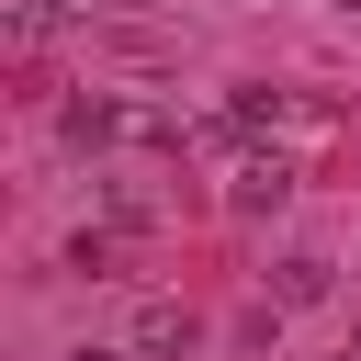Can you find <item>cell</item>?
Returning <instances> with one entry per match:
<instances>
[{"label":"cell","instance_id":"obj_7","mask_svg":"<svg viewBox=\"0 0 361 361\" xmlns=\"http://www.w3.org/2000/svg\"><path fill=\"white\" fill-rule=\"evenodd\" d=\"M68 361H135V350H68Z\"/></svg>","mask_w":361,"mask_h":361},{"label":"cell","instance_id":"obj_1","mask_svg":"<svg viewBox=\"0 0 361 361\" xmlns=\"http://www.w3.org/2000/svg\"><path fill=\"white\" fill-rule=\"evenodd\" d=\"M56 135H68L79 158H90V147H135V135H147V102H124V90H79V102L56 113Z\"/></svg>","mask_w":361,"mask_h":361},{"label":"cell","instance_id":"obj_6","mask_svg":"<svg viewBox=\"0 0 361 361\" xmlns=\"http://www.w3.org/2000/svg\"><path fill=\"white\" fill-rule=\"evenodd\" d=\"M68 11H79V0H11V45H45V34H68Z\"/></svg>","mask_w":361,"mask_h":361},{"label":"cell","instance_id":"obj_5","mask_svg":"<svg viewBox=\"0 0 361 361\" xmlns=\"http://www.w3.org/2000/svg\"><path fill=\"white\" fill-rule=\"evenodd\" d=\"M180 338H192V305L180 293H147L135 305V350H180Z\"/></svg>","mask_w":361,"mask_h":361},{"label":"cell","instance_id":"obj_3","mask_svg":"<svg viewBox=\"0 0 361 361\" xmlns=\"http://www.w3.org/2000/svg\"><path fill=\"white\" fill-rule=\"evenodd\" d=\"M327 293H338V259H316V248H293V259L271 271V305H282V316H293V305H327Z\"/></svg>","mask_w":361,"mask_h":361},{"label":"cell","instance_id":"obj_9","mask_svg":"<svg viewBox=\"0 0 361 361\" xmlns=\"http://www.w3.org/2000/svg\"><path fill=\"white\" fill-rule=\"evenodd\" d=\"M327 11H361V0H327Z\"/></svg>","mask_w":361,"mask_h":361},{"label":"cell","instance_id":"obj_8","mask_svg":"<svg viewBox=\"0 0 361 361\" xmlns=\"http://www.w3.org/2000/svg\"><path fill=\"white\" fill-rule=\"evenodd\" d=\"M338 361H361V338H350V350H338Z\"/></svg>","mask_w":361,"mask_h":361},{"label":"cell","instance_id":"obj_2","mask_svg":"<svg viewBox=\"0 0 361 361\" xmlns=\"http://www.w3.org/2000/svg\"><path fill=\"white\" fill-rule=\"evenodd\" d=\"M271 203H293V158L282 147H248L237 180H226V214H271Z\"/></svg>","mask_w":361,"mask_h":361},{"label":"cell","instance_id":"obj_4","mask_svg":"<svg viewBox=\"0 0 361 361\" xmlns=\"http://www.w3.org/2000/svg\"><path fill=\"white\" fill-rule=\"evenodd\" d=\"M68 271L79 282H124V226H79L68 237Z\"/></svg>","mask_w":361,"mask_h":361}]
</instances>
